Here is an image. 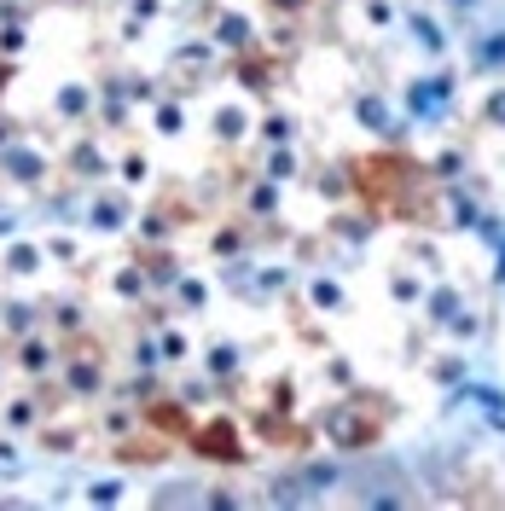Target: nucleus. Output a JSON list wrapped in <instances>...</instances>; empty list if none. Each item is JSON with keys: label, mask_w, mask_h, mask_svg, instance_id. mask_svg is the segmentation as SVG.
I'll return each mask as SVG.
<instances>
[{"label": "nucleus", "mask_w": 505, "mask_h": 511, "mask_svg": "<svg viewBox=\"0 0 505 511\" xmlns=\"http://www.w3.org/2000/svg\"><path fill=\"white\" fill-rule=\"evenodd\" d=\"M494 117H500V123H505V93H500V100H494Z\"/></svg>", "instance_id": "obj_2"}, {"label": "nucleus", "mask_w": 505, "mask_h": 511, "mask_svg": "<svg viewBox=\"0 0 505 511\" xmlns=\"http://www.w3.org/2000/svg\"><path fill=\"white\" fill-rule=\"evenodd\" d=\"M198 447H204L209 459H239V436H232L227 424H209V430L198 436Z\"/></svg>", "instance_id": "obj_1"}]
</instances>
